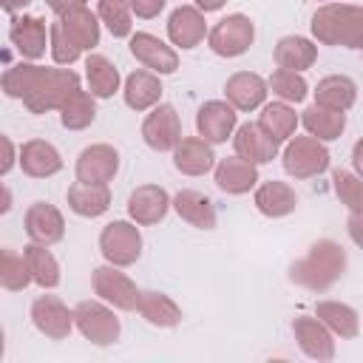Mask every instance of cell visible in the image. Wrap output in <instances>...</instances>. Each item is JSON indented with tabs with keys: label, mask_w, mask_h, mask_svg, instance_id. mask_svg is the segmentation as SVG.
<instances>
[{
	"label": "cell",
	"mask_w": 363,
	"mask_h": 363,
	"mask_svg": "<svg viewBox=\"0 0 363 363\" xmlns=\"http://www.w3.org/2000/svg\"><path fill=\"white\" fill-rule=\"evenodd\" d=\"M346 250L332 241V238H318L315 244H309V250L292 261L289 267V281L301 289L309 292H329L343 275H346Z\"/></svg>",
	"instance_id": "obj_1"
},
{
	"label": "cell",
	"mask_w": 363,
	"mask_h": 363,
	"mask_svg": "<svg viewBox=\"0 0 363 363\" xmlns=\"http://www.w3.org/2000/svg\"><path fill=\"white\" fill-rule=\"evenodd\" d=\"M309 34L320 45L363 48V6L354 3H320L309 20Z\"/></svg>",
	"instance_id": "obj_2"
},
{
	"label": "cell",
	"mask_w": 363,
	"mask_h": 363,
	"mask_svg": "<svg viewBox=\"0 0 363 363\" xmlns=\"http://www.w3.org/2000/svg\"><path fill=\"white\" fill-rule=\"evenodd\" d=\"M119 309H113L111 303H105L102 298H88L79 301L74 306V323L77 332L96 349H108L122 337V320L116 315Z\"/></svg>",
	"instance_id": "obj_3"
},
{
	"label": "cell",
	"mask_w": 363,
	"mask_h": 363,
	"mask_svg": "<svg viewBox=\"0 0 363 363\" xmlns=\"http://www.w3.org/2000/svg\"><path fill=\"white\" fill-rule=\"evenodd\" d=\"M281 164H284V173L295 182H309V179H318L320 173L329 170L332 164V153L326 147V142L315 139V136H292L284 150H281Z\"/></svg>",
	"instance_id": "obj_4"
},
{
	"label": "cell",
	"mask_w": 363,
	"mask_h": 363,
	"mask_svg": "<svg viewBox=\"0 0 363 363\" xmlns=\"http://www.w3.org/2000/svg\"><path fill=\"white\" fill-rule=\"evenodd\" d=\"M142 233L130 218H113L99 230V255L113 267H133L142 258Z\"/></svg>",
	"instance_id": "obj_5"
},
{
	"label": "cell",
	"mask_w": 363,
	"mask_h": 363,
	"mask_svg": "<svg viewBox=\"0 0 363 363\" xmlns=\"http://www.w3.org/2000/svg\"><path fill=\"white\" fill-rule=\"evenodd\" d=\"M82 88V79L74 68H65V65H57V68H48V74L43 77L40 88L23 102V108L28 113H51V111H60L77 91Z\"/></svg>",
	"instance_id": "obj_6"
},
{
	"label": "cell",
	"mask_w": 363,
	"mask_h": 363,
	"mask_svg": "<svg viewBox=\"0 0 363 363\" xmlns=\"http://www.w3.org/2000/svg\"><path fill=\"white\" fill-rule=\"evenodd\" d=\"M252 43H255V23L241 11L221 17L218 23L210 26V34H207L210 51L224 60H235V57L247 54Z\"/></svg>",
	"instance_id": "obj_7"
},
{
	"label": "cell",
	"mask_w": 363,
	"mask_h": 363,
	"mask_svg": "<svg viewBox=\"0 0 363 363\" xmlns=\"http://www.w3.org/2000/svg\"><path fill=\"white\" fill-rule=\"evenodd\" d=\"M91 289H94L96 298H102L105 303H111L119 312H136V303H139V295H142L136 281L128 272H122V267H113L108 261L94 267Z\"/></svg>",
	"instance_id": "obj_8"
},
{
	"label": "cell",
	"mask_w": 363,
	"mask_h": 363,
	"mask_svg": "<svg viewBox=\"0 0 363 363\" xmlns=\"http://www.w3.org/2000/svg\"><path fill=\"white\" fill-rule=\"evenodd\" d=\"M9 43L20 54V60H43L51 48V26L40 14H11Z\"/></svg>",
	"instance_id": "obj_9"
},
{
	"label": "cell",
	"mask_w": 363,
	"mask_h": 363,
	"mask_svg": "<svg viewBox=\"0 0 363 363\" xmlns=\"http://www.w3.org/2000/svg\"><path fill=\"white\" fill-rule=\"evenodd\" d=\"M28 318H31L34 329L48 340H68L71 332L77 329L74 309H68V303L60 295H37L31 301Z\"/></svg>",
	"instance_id": "obj_10"
},
{
	"label": "cell",
	"mask_w": 363,
	"mask_h": 363,
	"mask_svg": "<svg viewBox=\"0 0 363 363\" xmlns=\"http://www.w3.org/2000/svg\"><path fill=\"white\" fill-rule=\"evenodd\" d=\"M128 51L142 68H147L159 77L179 71V48H173L170 43H164L162 37H156L150 31H133L128 40Z\"/></svg>",
	"instance_id": "obj_11"
},
{
	"label": "cell",
	"mask_w": 363,
	"mask_h": 363,
	"mask_svg": "<svg viewBox=\"0 0 363 363\" xmlns=\"http://www.w3.org/2000/svg\"><path fill=\"white\" fill-rule=\"evenodd\" d=\"M182 119L170 102H159L142 119V142L156 153H170L182 142Z\"/></svg>",
	"instance_id": "obj_12"
},
{
	"label": "cell",
	"mask_w": 363,
	"mask_h": 363,
	"mask_svg": "<svg viewBox=\"0 0 363 363\" xmlns=\"http://www.w3.org/2000/svg\"><path fill=\"white\" fill-rule=\"evenodd\" d=\"M119 150L108 142H94L88 147L79 150L77 162H74V176L77 182L85 184H111L119 173Z\"/></svg>",
	"instance_id": "obj_13"
},
{
	"label": "cell",
	"mask_w": 363,
	"mask_h": 363,
	"mask_svg": "<svg viewBox=\"0 0 363 363\" xmlns=\"http://www.w3.org/2000/svg\"><path fill=\"white\" fill-rule=\"evenodd\" d=\"M128 218L139 227H156L173 210V196L162 184H139L128 193Z\"/></svg>",
	"instance_id": "obj_14"
},
{
	"label": "cell",
	"mask_w": 363,
	"mask_h": 363,
	"mask_svg": "<svg viewBox=\"0 0 363 363\" xmlns=\"http://www.w3.org/2000/svg\"><path fill=\"white\" fill-rule=\"evenodd\" d=\"M292 337L309 360H318V363L335 360V352H337L335 335L318 315H298L292 320Z\"/></svg>",
	"instance_id": "obj_15"
},
{
	"label": "cell",
	"mask_w": 363,
	"mask_h": 363,
	"mask_svg": "<svg viewBox=\"0 0 363 363\" xmlns=\"http://www.w3.org/2000/svg\"><path fill=\"white\" fill-rule=\"evenodd\" d=\"M210 34V26L204 20V11L196 9L193 3L187 6H176L167 17V43L179 51H193L196 45H201Z\"/></svg>",
	"instance_id": "obj_16"
},
{
	"label": "cell",
	"mask_w": 363,
	"mask_h": 363,
	"mask_svg": "<svg viewBox=\"0 0 363 363\" xmlns=\"http://www.w3.org/2000/svg\"><path fill=\"white\" fill-rule=\"evenodd\" d=\"M238 128V111L227 99H207L196 111V133L210 145H224Z\"/></svg>",
	"instance_id": "obj_17"
},
{
	"label": "cell",
	"mask_w": 363,
	"mask_h": 363,
	"mask_svg": "<svg viewBox=\"0 0 363 363\" xmlns=\"http://www.w3.org/2000/svg\"><path fill=\"white\" fill-rule=\"evenodd\" d=\"M23 227L28 241H37L45 247H54L65 238V216L51 201H31L23 213Z\"/></svg>",
	"instance_id": "obj_18"
},
{
	"label": "cell",
	"mask_w": 363,
	"mask_h": 363,
	"mask_svg": "<svg viewBox=\"0 0 363 363\" xmlns=\"http://www.w3.org/2000/svg\"><path fill=\"white\" fill-rule=\"evenodd\" d=\"M269 96V82L255 74V71H235L224 82V99L238 111V113H252L261 111V105Z\"/></svg>",
	"instance_id": "obj_19"
},
{
	"label": "cell",
	"mask_w": 363,
	"mask_h": 363,
	"mask_svg": "<svg viewBox=\"0 0 363 363\" xmlns=\"http://www.w3.org/2000/svg\"><path fill=\"white\" fill-rule=\"evenodd\" d=\"M230 142H233L235 156H241L258 167L278 159V150H281V142H275L258 122H241Z\"/></svg>",
	"instance_id": "obj_20"
},
{
	"label": "cell",
	"mask_w": 363,
	"mask_h": 363,
	"mask_svg": "<svg viewBox=\"0 0 363 363\" xmlns=\"http://www.w3.org/2000/svg\"><path fill=\"white\" fill-rule=\"evenodd\" d=\"M213 182L227 196H244V193L258 187L261 176H258V164H252V162H247L241 156H227V159L216 162Z\"/></svg>",
	"instance_id": "obj_21"
},
{
	"label": "cell",
	"mask_w": 363,
	"mask_h": 363,
	"mask_svg": "<svg viewBox=\"0 0 363 363\" xmlns=\"http://www.w3.org/2000/svg\"><path fill=\"white\" fill-rule=\"evenodd\" d=\"M213 147H216V145H210V142L201 139L199 133H196V136H182V142L170 150L173 167H176L182 176H190V179L204 176V173H210V170L216 167V162H218Z\"/></svg>",
	"instance_id": "obj_22"
},
{
	"label": "cell",
	"mask_w": 363,
	"mask_h": 363,
	"mask_svg": "<svg viewBox=\"0 0 363 363\" xmlns=\"http://www.w3.org/2000/svg\"><path fill=\"white\" fill-rule=\"evenodd\" d=\"M162 77L147 68H133L122 82V99L136 113H147L150 108H156L162 102Z\"/></svg>",
	"instance_id": "obj_23"
},
{
	"label": "cell",
	"mask_w": 363,
	"mask_h": 363,
	"mask_svg": "<svg viewBox=\"0 0 363 363\" xmlns=\"http://www.w3.org/2000/svg\"><path fill=\"white\" fill-rule=\"evenodd\" d=\"M65 167L62 153L48 139H28L20 145V170L28 179H51Z\"/></svg>",
	"instance_id": "obj_24"
},
{
	"label": "cell",
	"mask_w": 363,
	"mask_h": 363,
	"mask_svg": "<svg viewBox=\"0 0 363 363\" xmlns=\"http://www.w3.org/2000/svg\"><path fill=\"white\" fill-rule=\"evenodd\" d=\"M252 204L267 218H284V216L295 213L298 193H295V187L289 182L267 179V182H258V187L252 190Z\"/></svg>",
	"instance_id": "obj_25"
},
{
	"label": "cell",
	"mask_w": 363,
	"mask_h": 363,
	"mask_svg": "<svg viewBox=\"0 0 363 363\" xmlns=\"http://www.w3.org/2000/svg\"><path fill=\"white\" fill-rule=\"evenodd\" d=\"M173 210L184 224H190L196 230H216V224H218V213H216L213 199L204 196L201 190H193V187L173 193Z\"/></svg>",
	"instance_id": "obj_26"
},
{
	"label": "cell",
	"mask_w": 363,
	"mask_h": 363,
	"mask_svg": "<svg viewBox=\"0 0 363 363\" xmlns=\"http://www.w3.org/2000/svg\"><path fill=\"white\" fill-rule=\"evenodd\" d=\"M111 187L108 184H85V182H74L65 190V204L74 216L79 218H99L111 210Z\"/></svg>",
	"instance_id": "obj_27"
},
{
	"label": "cell",
	"mask_w": 363,
	"mask_h": 363,
	"mask_svg": "<svg viewBox=\"0 0 363 363\" xmlns=\"http://www.w3.org/2000/svg\"><path fill=\"white\" fill-rule=\"evenodd\" d=\"M57 23L62 26V31L82 48V51H94L102 40V20L96 11H91L88 6H77L71 11H65L62 17H57Z\"/></svg>",
	"instance_id": "obj_28"
},
{
	"label": "cell",
	"mask_w": 363,
	"mask_h": 363,
	"mask_svg": "<svg viewBox=\"0 0 363 363\" xmlns=\"http://www.w3.org/2000/svg\"><path fill=\"white\" fill-rule=\"evenodd\" d=\"M272 60H275V68H289L303 74L318 62V43L303 34H286L275 43Z\"/></svg>",
	"instance_id": "obj_29"
},
{
	"label": "cell",
	"mask_w": 363,
	"mask_h": 363,
	"mask_svg": "<svg viewBox=\"0 0 363 363\" xmlns=\"http://www.w3.org/2000/svg\"><path fill=\"white\" fill-rule=\"evenodd\" d=\"M136 312L142 315L145 323H150L156 329H176L184 318L182 306L167 292H159V289H142Z\"/></svg>",
	"instance_id": "obj_30"
},
{
	"label": "cell",
	"mask_w": 363,
	"mask_h": 363,
	"mask_svg": "<svg viewBox=\"0 0 363 363\" xmlns=\"http://www.w3.org/2000/svg\"><path fill=\"white\" fill-rule=\"evenodd\" d=\"M45 74H48L45 65L31 62V60H20V62H14V65H9V68L3 71L0 88H3V94H6L9 99L26 102V99L40 88V82H43Z\"/></svg>",
	"instance_id": "obj_31"
},
{
	"label": "cell",
	"mask_w": 363,
	"mask_h": 363,
	"mask_svg": "<svg viewBox=\"0 0 363 363\" xmlns=\"http://www.w3.org/2000/svg\"><path fill=\"white\" fill-rule=\"evenodd\" d=\"M301 125H303V130L309 136H315V139L329 145V142L343 136V130H346V111H332L326 105L312 102V105H306L301 111Z\"/></svg>",
	"instance_id": "obj_32"
},
{
	"label": "cell",
	"mask_w": 363,
	"mask_h": 363,
	"mask_svg": "<svg viewBox=\"0 0 363 363\" xmlns=\"http://www.w3.org/2000/svg\"><path fill=\"white\" fill-rule=\"evenodd\" d=\"M258 125L281 145H286L298 125H301V113H295V105L284 102V99H272V102H264L261 105V113H258Z\"/></svg>",
	"instance_id": "obj_33"
},
{
	"label": "cell",
	"mask_w": 363,
	"mask_h": 363,
	"mask_svg": "<svg viewBox=\"0 0 363 363\" xmlns=\"http://www.w3.org/2000/svg\"><path fill=\"white\" fill-rule=\"evenodd\" d=\"M85 82H88V91L96 96V99H111L116 91H122V77H119V68L105 57V54H88L85 57Z\"/></svg>",
	"instance_id": "obj_34"
},
{
	"label": "cell",
	"mask_w": 363,
	"mask_h": 363,
	"mask_svg": "<svg viewBox=\"0 0 363 363\" xmlns=\"http://www.w3.org/2000/svg\"><path fill=\"white\" fill-rule=\"evenodd\" d=\"M23 255H26V264H28V272H31V281L40 286V289H57L60 281H62V269H60V261L57 255L45 247V244H37V241H28L23 247Z\"/></svg>",
	"instance_id": "obj_35"
},
{
	"label": "cell",
	"mask_w": 363,
	"mask_h": 363,
	"mask_svg": "<svg viewBox=\"0 0 363 363\" xmlns=\"http://www.w3.org/2000/svg\"><path fill=\"white\" fill-rule=\"evenodd\" d=\"M315 315L329 326V332L340 340H354L360 335V315L352 303L343 301H318Z\"/></svg>",
	"instance_id": "obj_36"
},
{
	"label": "cell",
	"mask_w": 363,
	"mask_h": 363,
	"mask_svg": "<svg viewBox=\"0 0 363 363\" xmlns=\"http://www.w3.org/2000/svg\"><path fill=\"white\" fill-rule=\"evenodd\" d=\"M312 94H315L318 105H326L332 111H349L357 102V82L346 74H329V77L318 79Z\"/></svg>",
	"instance_id": "obj_37"
},
{
	"label": "cell",
	"mask_w": 363,
	"mask_h": 363,
	"mask_svg": "<svg viewBox=\"0 0 363 363\" xmlns=\"http://www.w3.org/2000/svg\"><path fill=\"white\" fill-rule=\"evenodd\" d=\"M96 119V96L91 91H77L62 108H60V125L65 130H85Z\"/></svg>",
	"instance_id": "obj_38"
},
{
	"label": "cell",
	"mask_w": 363,
	"mask_h": 363,
	"mask_svg": "<svg viewBox=\"0 0 363 363\" xmlns=\"http://www.w3.org/2000/svg\"><path fill=\"white\" fill-rule=\"evenodd\" d=\"M269 94L275 99H284L289 105H301L306 96H309V82L301 71H289V68H275L269 77Z\"/></svg>",
	"instance_id": "obj_39"
},
{
	"label": "cell",
	"mask_w": 363,
	"mask_h": 363,
	"mask_svg": "<svg viewBox=\"0 0 363 363\" xmlns=\"http://www.w3.org/2000/svg\"><path fill=\"white\" fill-rule=\"evenodd\" d=\"M96 14L102 26L116 40H130L133 34V9L128 0H96Z\"/></svg>",
	"instance_id": "obj_40"
},
{
	"label": "cell",
	"mask_w": 363,
	"mask_h": 363,
	"mask_svg": "<svg viewBox=\"0 0 363 363\" xmlns=\"http://www.w3.org/2000/svg\"><path fill=\"white\" fill-rule=\"evenodd\" d=\"M0 284H3L6 292H23L28 284H34L23 252H17L11 247L3 250V258H0Z\"/></svg>",
	"instance_id": "obj_41"
},
{
	"label": "cell",
	"mask_w": 363,
	"mask_h": 363,
	"mask_svg": "<svg viewBox=\"0 0 363 363\" xmlns=\"http://www.w3.org/2000/svg\"><path fill=\"white\" fill-rule=\"evenodd\" d=\"M332 190L349 213L363 210V179L354 170H343V167L332 170Z\"/></svg>",
	"instance_id": "obj_42"
},
{
	"label": "cell",
	"mask_w": 363,
	"mask_h": 363,
	"mask_svg": "<svg viewBox=\"0 0 363 363\" xmlns=\"http://www.w3.org/2000/svg\"><path fill=\"white\" fill-rule=\"evenodd\" d=\"M48 54H51V60H54V65H65V68H71L85 51L62 31V26L54 20L51 23V48H48Z\"/></svg>",
	"instance_id": "obj_43"
},
{
	"label": "cell",
	"mask_w": 363,
	"mask_h": 363,
	"mask_svg": "<svg viewBox=\"0 0 363 363\" xmlns=\"http://www.w3.org/2000/svg\"><path fill=\"white\" fill-rule=\"evenodd\" d=\"M128 3L133 9V17L139 20H156L167 6V0H128Z\"/></svg>",
	"instance_id": "obj_44"
},
{
	"label": "cell",
	"mask_w": 363,
	"mask_h": 363,
	"mask_svg": "<svg viewBox=\"0 0 363 363\" xmlns=\"http://www.w3.org/2000/svg\"><path fill=\"white\" fill-rule=\"evenodd\" d=\"M0 142H3V164H0V176L6 179L11 170H14V164H20V147H14V142H11V136H0Z\"/></svg>",
	"instance_id": "obj_45"
},
{
	"label": "cell",
	"mask_w": 363,
	"mask_h": 363,
	"mask_svg": "<svg viewBox=\"0 0 363 363\" xmlns=\"http://www.w3.org/2000/svg\"><path fill=\"white\" fill-rule=\"evenodd\" d=\"M346 233H349L352 244L363 250V210L349 213V218H346Z\"/></svg>",
	"instance_id": "obj_46"
},
{
	"label": "cell",
	"mask_w": 363,
	"mask_h": 363,
	"mask_svg": "<svg viewBox=\"0 0 363 363\" xmlns=\"http://www.w3.org/2000/svg\"><path fill=\"white\" fill-rule=\"evenodd\" d=\"M45 6L51 9L54 17H62L65 11H71L77 6H88V0H45Z\"/></svg>",
	"instance_id": "obj_47"
},
{
	"label": "cell",
	"mask_w": 363,
	"mask_h": 363,
	"mask_svg": "<svg viewBox=\"0 0 363 363\" xmlns=\"http://www.w3.org/2000/svg\"><path fill=\"white\" fill-rule=\"evenodd\" d=\"M352 170H354V173L363 179V136H360V139L352 145Z\"/></svg>",
	"instance_id": "obj_48"
},
{
	"label": "cell",
	"mask_w": 363,
	"mask_h": 363,
	"mask_svg": "<svg viewBox=\"0 0 363 363\" xmlns=\"http://www.w3.org/2000/svg\"><path fill=\"white\" fill-rule=\"evenodd\" d=\"M34 0H0V9L6 11V14H20L23 9H28Z\"/></svg>",
	"instance_id": "obj_49"
},
{
	"label": "cell",
	"mask_w": 363,
	"mask_h": 363,
	"mask_svg": "<svg viewBox=\"0 0 363 363\" xmlns=\"http://www.w3.org/2000/svg\"><path fill=\"white\" fill-rule=\"evenodd\" d=\"M196 9H201L204 14H213V11H221L227 6V0H193Z\"/></svg>",
	"instance_id": "obj_50"
},
{
	"label": "cell",
	"mask_w": 363,
	"mask_h": 363,
	"mask_svg": "<svg viewBox=\"0 0 363 363\" xmlns=\"http://www.w3.org/2000/svg\"><path fill=\"white\" fill-rule=\"evenodd\" d=\"M9 210H11V190H9L6 184H3V204H0V213L6 216Z\"/></svg>",
	"instance_id": "obj_51"
},
{
	"label": "cell",
	"mask_w": 363,
	"mask_h": 363,
	"mask_svg": "<svg viewBox=\"0 0 363 363\" xmlns=\"http://www.w3.org/2000/svg\"><path fill=\"white\" fill-rule=\"evenodd\" d=\"M320 3H332V0H320Z\"/></svg>",
	"instance_id": "obj_52"
},
{
	"label": "cell",
	"mask_w": 363,
	"mask_h": 363,
	"mask_svg": "<svg viewBox=\"0 0 363 363\" xmlns=\"http://www.w3.org/2000/svg\"><path fill=\"white\" fill-rule=\"evenodd\" d=\"M360 51H363V48H360Z\"/></svg>",
	"instance_id": "obj_53"
}]
</instances>
